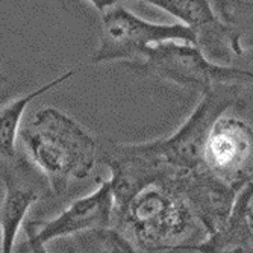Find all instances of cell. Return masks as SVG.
I'll use <instances>...</instances> for the list:
<instances>
[{
    "instance_id": "cell-1",
    "label": "cell",
    "mask_w": 253,
    "mask_h": 253,
    "mask_svg": "<svg viewBox=\"0 0 253 253\" xmlns=\"http://www.w3.org/2000/svg\"><path fill=\"white\" fill-rule=\"evenodd\" d=\"M112 226L146 253H187L206 237L177 176L149 182L117 205Z\"/></svg>"
},
{
    "instance_id": "cell-2",
    "label": "cell",
    "mask_w": 253,
    "mask_h": 253,
    "mask_svg": "<svg viewBox=\"0 0 253 253\" xmlns=\"http://www.w3.org/2000/svg\"><path fill=\"white\" fill-rule=\"evenodd\" d=\"M21 146L34 169L47 180L55 196L94 171L100 144L75 117L55 106L34 112L21 127Z\"/></svg>"
},
{
    "instance_id": "cell-3",
    "label": "cell",
    "mask_w": 253,
    "mask_h": 253,
    "mask_svg": "<svg viewBox=\"0 0 253 253\" xmlns=\"http://www.w3.org/2000/svg\"><path fill=\"white\" fill-rule=\"evenodd\" d=\"M243 85L215 84L203 93L188 119L173 133L144 143H116L119 153L152 179L185 174L202 164V149L211 125L223 114L243 106Z\"/></svg>"
},
{
    "instance_id": "cell-4",
    "label": "cell",
    "mask_w": 253,
    "mask_h": 253,
    "mask_svg": "<svg viewBox=\"0 0 253 253\" xmlns=\"http://www.w3.org/2000/svg\"><path fill=\"white\" fill-rule=\"evenodd\" d=\"M99 45L93 55V64L116 61H140L153 45L183 41L197 45V35L180 23H153L136 15L126 6L116 3L100 12Z\"/></svg>"
},
{
    "instance_id": "cell-5",
    "label": "cell",
    "mask_w": 253,
    "mask_h": 253,
    "mask_svg": "<svg viewBox=\"0 0 253 253\" xmlns=\"http://www.w3.org/2000/svg\"><path fill=\"white\" fill-rule=\"evenodd\" d=\"M202 164L226 185L241 191L253 179V126L238 114L220 116L206 133Z\"/></svg>"
},
{
    "instance_id": "cell-6",
    "label": "cell",
    "mask_w": 253,
    "mask_h": 253,
    "mask_svg": "<svg viewBox=\"0 0 253 253\" xmlns=\"http://www.w3.org/2000/svg\"><path fill=\"white\" fill-rule=\"evenodd\" d=\"M133 70L171 82L199 96L218 82V62L206 56L196 44L169 41L147 49L140 61L127 64Z\"/></svg>"
},
{
    "instance_id": "cell-7",
    "label": "cell",
    "mask_w": 253,
    "mask_h": 253,
    "mask_svg": "<svg viewBox=\"0 0 253 253\" xmlns=\"http://www.w3.org/2000/svg\"><path fill=\"white\" fill-rule=\"evenodd\" d=\"M114 206L116 203L109 179L100 177L93 191L73 200L53 218L40 223V226L35 221H28L23 229L28 238L45 246L58 238L111 227Z\"/></svg>"
},
{
    "instance_id": "cell-8",
    "label": "cell",
    "mask_w": 253,
    "mask_h": 253,
    "mask_svg": "<svg viewBox=\"0 0 253 253\" xmlns=\"http://www.w3.org/2000/svg\"><path fill=\"white\" fill-rule=\"evenodd\" d=\"M174 17L177 23L197 35V45L212 59L229 65L234 58L243 56L232 28L226 25L210 0H138Z\"/></svg>"
},
{
    "instance_id": "cell-9",
    "label": "cell",
    "mask_w": 253,
    "mask_h": 253,
    "mask_svg": "<svg viewBox=\"0 0 253 253\" xmlns=\"http://www.w3.org/2000/svg\"><path fill=\"white\" fill-rule=\"evenodd\" d=\"M177 182L206 235L224 224L240 191L226 185L205 169L179 174Z\"/></svg>"
},
{
    "instance_id": "cell-10",
    "label": "cell",
    "mask_w": 253,
    "mask_h": 253,
    "mask_svg": "<svg viewBox=\"0 0 253 253\" xmlns=\"http://www.w3.org/2000/svg\"><path fill=\"white\" fill-rule=\"evenodd\" d=\"M31 163L8 166L0 173L5 193L0 202V253H15L18 232L25 227L26 215L41 197V188L23 177L31 171Z\"/></svg>"
},
{
    "instance_id": "cell-11",
    "label": "cell",
    "mask_w": 253,
    "mask_h": 253,
    "mask_svg": "<svg viewBox=\"0 0 253 253\" xmlns=\"http://www.w3.org/2000/svg\"><path fill=\"white\" fill-rule=\"evenodd\" d=\"M252 203L253 180L238 193L234 210L224 224L200 243L190 246L187 253H253Z\"/></svg>"
},
{
    "instance_id": "cell-12",
    "label": "cell",
    "mask_w": 253,
    "mask_h": 253,
    "mask_svg": "<svg viewBox=\"0 0 253 253\" xmlns=\"http://www.w3.org/2000/svg\"><path fill=\"white\" fill-rule=\"evenodd\" d=\"M75 73H76L75 70H68L61 76L29 91V93L0 105V163L17 164L20 161L17 143L21 133V122L23 117H25L28 106L42 94L49 93V91L62 85L68 79H72Z\"/></svg>"
},
{
    "instance_id": "cell-13",
    "label": "cell",
    "mask_w": 253,
    "mask_h": 253,
    "mask_svg": "<svg viewBox=\"0 0 253 253\" xmlns=\"http://www.w3.org/2000/svg\"><path fill=\"white\" fill-rule=\"evenodd\" d=\"M218 12L232 28L241 52L253 49V0H218Z\"/></svg>"
},
{
    "instance_id": "cell-14",
    "label": "cell",
    "mask_w": 253,
    "mask_h": 253,
    "mask_svg": "<svg viewBox=\"0 0 253 253\" xmlns=\"http://www.w3.org/2000/svg\"><path fill=\"white\" fill-rule=\"evenodd\" d=\"M86 237L94 253H146L114 226L86 232Z\"/></svg>"
},
{
    "instance_id": "cell-15",
    "label": "cell",
    "mask_w": 253,
    "mask_h": 253,
    "mask_svg": "<svg viewBox=\"0 0 253 253\" xmlns=\"http://www.w3.org/2000/svg\"><path fill=\"white\" fill-rule=\"evenodd\" d=\"M220 81L223 84H240L249 85L253 84V70L238 65H224L220 67Z\"/></svg>"
},
{
    "instance_id": "cell-16",
    "label": "cell",
    "mask_w": 253,
    "mask_h": 253,
    "mask_svg": "<svg viewBox=\"0 0 253 253\" xmlns=\"http://www.w3.org/2000/svg\"><path fill=\"white\" fill-rule=\"evenodd\" d=\"M56 2H58L62 8H65V2H64V0H56ZM88 2H89L91 5H93L99 12H103V11L108 9L109 6L119 3L120 0H88Z\"/></svg>"
},
{
    "instance_id": "cell-17",
    "label": "cell",
    "mask_w": 253,
    "mask_h": 253,
    "mask_svg": "<svg viewBox=\"0 0 253 253\" xmlns=\"http://www.w3.org/2000/svg\"><path fill=\"white\" fill-rule=\"evenodd\" d=\"M25 246H26L28 253H49L44 244H40V243H37V241H34V240H31V238H28V237H26V243H25ZM67 253H76V249L70 247V250H68Z\"/></svg>"
},
{
    "instance_id": "cell-18",
    "label": "cell",
    "mask_w": 253,
    "mask_h": 253,
    "mask_svg": "<svg viewBox=\"0 0 253 253\" xmlns=\"http://www.w3.org/2000/svg\"><path fill=\"white\" fill-rule=\"evenodd\" d=\"M6 86H8L6 79L2 76V73H0V102H2V99H3V96L6 93Z\"/></svg>"
},
{
    "instance_id": "cell-19",
    "label": "cell",
    "mask_w": 253,
    "mask_h": 253,
    "mask_svg": "<svg viewBox=\"0 0 253 253\" xmlns=\"http://www.w3.org/2000/svg\"><path fill=\"white\" fill-rule=\"evenodd\" d=\"M252 226H253V212H252Z\"/></svg>"
},
{
    "instance_id": "cell-20",
    "label": "cell",
    "mask_w": 253,
    "mask_h": 253,
    "mask_svg": "<svg viewBox=\"0 0 253 253\" xmlns=\"http://www.w3.org/2000/svg\"><path fill=\"white\" fill-rule=\"evenodd\" d=\"M252 180H253V179H252Z\"/></svg>"
}]
</instances>
